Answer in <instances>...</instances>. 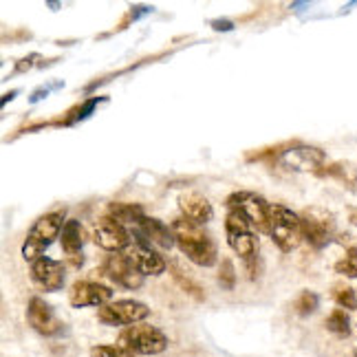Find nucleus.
Masks as SVG:
<instances>
[{
  "instance_id": "14",
  "label": "nucleus",
  "mask_w": 357,
  "mask_h": 357,
  "mask_svg": "<svg viewBox=\"0 0 357 357\" xmlns=\"http://www.w3.org/2000/svg\"><path fill=\"white\" fill-rule=\"evenodd\" d=\"M31 278L38 289L43 291H60L64 287V263L53 258H38L31 263Z\"/></svg>"
},
{
  "instance_id": "18",
  "label": "nucleus",
  "mask_w": 357,
  "mask_h": 357,
  "mask_svg": "<svg viewBox=\"0 0 357 357\" xmlns=\"http://www.w3.org/2000/svg\"><path fill=\"white\" fill-rule=\"evenodd\" d=\"M178 210H181L183 218H188V221H192L195 225H201V227L205 223H210L214 216L210 201L203 195H199V192H192V190L178 195Z\"/></svg>"
},
{
  "instance_id": "29",
  "label": "nucleus",
  "mask_w": 357,
  "mask_h": 357,
  "mask_svg": "<svg viewBox=\"0 0 357 357\" xmlns=\"http://www.w3.org/2000/svg\"><path fill=\"white\" fill-rule=\"evenodd\" d=\"M212 26H214L216 31H231V29H234V22H231V20H221V18H218V20H212Z\"/></svg>"
},
{
  "instance_id": "22",
  "label": "nucleus",
  "mask_w": 357,
  "mask_h": 357,
  "mask_svg": "<svg viewBox=\"0 0 357 357\" xmlns=\"http://www.w3.org/2000/svg\"><path fill=\"white\" fill-rule=\"evenodd\" d=\"M324 326L328 328V333H333L337 337H349L351 335V320H349V313L344 309H335V311L328 313Z\"/></svg>"
},
{
  "instance_id": "28",
  "label": "nucleus",
  "mask_w": 357,
  "mask_h": 357,
  "mask_svg": "<svg viewBox=\"0 0 357 357\" xmlns=\"http://www.w3.org/2000/svg\"><path fill=\"white\" fill-rule=\"evenodd\" d=\"M91 357H137L135 353L121 349L119 344H100L91 349Z\"/></svg>"
},
{
  "instance_id": "8",
  "label": "nucleus",
  "mask_w": 357,
  "mask_h": 357,
  "mask_svg": "<svg viewBox=\"0 0 357 357\" xmlns=\"http://www.w3.org/2000/svg\"><path fill=\"white\" fill-rule=\"evenodd\" d=\"M150 315L148 305L139 300H115V302H108V305L100 307L98 311V320L102 324L108 326H132V324H139L144 322Z\"/></svg>"
},
{
  "instance_id": "4",
  "label": "nucleus",
  "mask_w": 357,
  "mask_h": 357,
  "mask_svg": "<svg viewBox=\"0 0 357 357\" xmlns=\"http://www.w3.org/2000/svg\"><path fill=\"white\" fill-rule=\"evenodd\" d=\"M117 344L135 355H159L168 349V337L161 328L139 322L123 328L117 337Z\"/></svg>"
},
{
  "instance_id": "30",
  "label": "nucleus",
  "mask_w": 357,
  "mask_h": 357,
  "mask_svg": "<svg viewBox=\"0 0 357 357\" xmlns=\"http://www.w3.org/2000/svg\"><path fill=\"white\" fill-rule=\"evenodd\" d=\"M349 221H351V225L357 227V208H351V212H349Z\"/></svg>"
},
{
  "instance_id": "27",
  "label": "nucleus",
  "mask_w": 357,
  "mask_h": 357,
  "mask_svg": "<svg viewBox=\"0 0 357 357\" xmlns=\"http://www.w3.org/2000/svg\"><path fill=\"white\" fill-rule=\"evenodd\" d=\"M218 284L227 291L236 287V269H234V263H231L229 258H223L221 265H218Z\"/></svg>"
},
{
  "instance_id": "6",
  "label": "nucleus",
  "mask_w": 357,
  "mask_h": 357,
  "mask_svg": "<svg viewBox=\"0 0 357 357\" xmlns=\"http://www.w3.org/2000/svg\"><path fill=\"white\" fill-rule=\"evenodd\" d=\"M225 234H227V243L231 247V252L236 256H241L245 263L252 258H258V241H256V229L252 227V223L243 218L236 212H227L225 218Z\"/></svg>"
},
{
  "instance_id": "15",
  "label": "nucleus",
  "mask_w": 357,
  "mask_h": 357,
  "mask_svg": "<svg viewBox=\"0 0 357 357\" xmlns=\"http://www.w3.org/2000/svg\"><path fill=\"white\" fill-rule=\"evenodd\" d=\"M104 271L113 282H117L119 287H123V289H130V291L139 289V287L144 284V278H146L128 263V258L123 254H111V256H108L106 263H104Z\"/></svg>"
},
{
  "instance_id": "9",
  "label": "nucleus",
  "mask_w": 357,
  "mask_h": 357,
  "mask_svg": "<svg viewBox=\"0 0 357 357\" xmlns=\"http://www.w3.org/2000/svg\"><path fill=\"white\" fill-rule=\"evenodd\" d=\"M93 241L98 247H102L104 252L121 254L132 243V236L126 227L113 221L111 216H102L93 227Z\"/></svg>"
},
{
  "instance_id": "11",
  "label": "nucleus",
  "mask_w": 357,
  "mask_h": 357,
  "mask_svg": "<svg viewBox=\"0 0 357 357\" xmlns=\"http://www.w3.org/2000/svg\"><path fill=\"white\" fill-rule=\"evenodd\" d=\"M26 322H29V326L36 333L45 337L60 335L64 331V324L53 313L51 305H47V300H43L40 296H33L29 300V305H26Z\"/></svg>"
},
{
  "instance_id": "10",
  "label": "nucleus",
  "mask_w": 357,
  "mask_h": 357,
  "mask_svg": "<svg viewBox=\"0 0 357 357\" xmlns=\"http://www.w3.org/2000/svg\"><path fill=\"white\" fill-rule=\"evenodd\" d=\"M121 254L128 258V263L139 271L142 276H161V273L168 269L166 258L142 241H132Z\"/></svg>"
},
{
  "instance_id": "7",
  "label": "nucleus",
  "mask_w": 357,
  "mask_h": 357,
  "mask_svg": "<svg viewBox=\"0 0 357 357\" xmlns=\"http://www.w3.org/2000/svg\"><path fill=\"white\" fill-rule=\"evenodd\" d=\"M300 223H302V241H307L313 250H322V247L328 245V241L333 238L335 218L326 210H320V208L302 210Z\"/></svg>"
},
{
  "instance_id": "21",
  "label": "nucleus",
  "mask_w": 357,
  "mask_h": 357,
  "mask_svg": "<svg viewBox=\"0 0 357 357\" xmlns=\"http://www.w3.org/2000/svg\"><path fill=\"white\" fill-rule=\"evenodd\" d=\"M102 100H106V98H91V100H84L82 104L73 106L71 111H66V113L62 115V119L53 121V126H71V123H75V121H84L86 117L93 115V111L100 106Z\"/></svg>"
},
{
  "instance_id": "12",
  "label": "nucleus",
  "mask_w": 357,
  "mask_h": 357,
  "mask_svg": "<svg viewBox=\"0 0 357 357\" xmlns=\"http://www.w3.org/2000/svg\"><path fill=\"white\" fill-rule=\"evenodd\" d=\"M284 168L298 170V172H318L322 166H326V155L322 148L315 146H305V144H296L291 146L287 153L278 159Z\"/></svg>"
},
{
  "instance_id": "23",
  "label": "nucleus",
  "mask_w": 357,
  "mask_h": 357,
  "mask_svg": "<svg viewBox=\"0 0 357 357\" xmlns=\"http://www.w3.org/2000/svg\"><path fill=\"white\" fill-rule=\"evenodd\" d=\"M172 278L174 282L181 287V291H185L188 296L192 298H197V300H205V291H203V287L199 282H195L190 276H185L183 271H178L176 267H172Z\"/></svg>"
},
{
  "instance_id": "31",
  "label": "nucleus",
  "mask_w": 357,
  "mask_h": 357,
  "mask_svg": "<svg viewBox=\"0 0 357 357\" xmlns=\"http://www.w3.org/2000/svg\"><path fill=\"white\" fill-rule=\"evenodd\" d=\"M355 357H357V351H355Z\"/></svg>"
},
{
  "instance_id": "20",
  "label": "nucleus",
  "mask_w": 357,
  "mask_h": 357,
  "mask_svg": "<svg viewBox=\"0 0 357 357\" xmlns=\"http://www.w3.org/2000/svg\"><path fill=\"white\" fill-rule=\"evenodd\" d=\"M106 216H111L113 221H117L123 227H135L144 221V205L139 203H111L106 210Z\"/></svg>"
},
{
  "instance_id": "3",
  "label": "nucleus",
  "mask_w": 357,
  "mask_h": 357,
  "mask_svg": "<svg viewBox=\"0 0 357 357\" xmlns=\"http://www.w3.org/2000/svg\"><path fill=\"white\" fill-rule=\"evenodd\" d=\"M269 236L273 245L278 247L280 252L289 254L302 241V223H300V214L294 210L284 208V205L271 203V212H269Z\"/></svg>"
},
{
  "instance_id": "2",
  "label": "nucleus",
  "mask_w": 357,
  "mask_h": 357,
  "mask_svg": "<svg viewBox=\"0 0 357 357\" xmlns=\"http://www.w3.org/2000/svg\"><path fill=\"white\" fill-rule=\"evenodd\" d=\"M64 223H66L64 210H56V212H49L45 216H40L38 221L31 225L29 234H26V238H24V245H22L24 260L33 263V260L43 258V252L62 234Z\"/></svg>"
},
{
  "instance_id": "24",
  "label": "nucleus",
  "mask_w": 357,
  "mask_h": 357,
  "mask_svg": "<svg viewBox=\"0 0 357 357\" xmlns=\"http://www.w3.org/2000/svg\"><path fill=\"white\" fill-rule=\"evenodd\" d=\"M331 296H333V300L337 302L342 309H347V311L357 309V294L351 289V287H347V284H335Z\"/></svg>"
},
{
  "instance_id": "17",
  "label": "nucleus",
  "mask_w": 357,
  "mask_h": 357,
  "mask_svg": "<svg viewBox=\"0 0 357 357\" xmlns=\"http://www.w3.org/2000/svg\"><path fill=\"white\" fill-rule=\"evenodd\" d=\"M135 241H142L150 247H159V250H170L174 243V234L172 229L161 223L159 218H150V216H144V221L137 225L135 229Z\"/></svg>"
},
{
  "instance_id": "16",
  "label": "nucleus",
  "mask_w": 357,
  "mask_h": 357,
  "mask_svg": "<svg viewBox=\"0 0 357 357\" xmlns=\"http://www.w3.org/2000/svg\"><path fill=\"white\" fill-rule=\"evenodd\" d=\"M84 243H86V231L84 225L75 218L64 223V229L60 234V245H62V252L68 258V265L71 267H79L84 263Z\"/></svg>"
},
{
  "instance_id": "19",
  "label": "nucleus",
  "mask_w": 357,
  "mask_h": 357,
  "mask_svg": "<svg viewBox=\"0 0 357 357\" xmlns=\"http://www.w3.org/2000/svg\"><path fill=\"white\" fill-rule=\"evenodd\" d=\"M315 176H328V178H335L337 183L344 185L349 192H355L357 195V168L353 166L351 161H333V163H326L322 166Z\"/></svg>"
},
{
  "instance_id": "5",
  "label": "nucleus",
  "mask_w": 357,
  "mask_h": 357,
  "mask_svg": "<svg viewBox=\"0 0 357 357\" xmlns=\"http://www.w3.org/2000/svg\"><path fill=\"white\" fill-rule=\"evenodd\" d=\"M225 205H227V212H236L243 218H247L256 231H260V234H269L271 203L265 197H260L250 190H241V192H231Z\"/></svg>"
},
{
  "instance_id": "13",
  "label": "nucleus",
  "mask_w": 357,
  "mask_h": 357,
  "mask_svg": "<svg viewBox=\"0 0 357 357\" xmlns=\"http://www.w3.org/2000/svg\"><path fill=\"white\" fill-rule=\"evenodd\" d=\"M111 298H113L111 287L95 282V280H77L71 284V289H68V302H71V307L75 309H84V307L100 309L108 305Z\"/></svg>"
},
{
  "instance_id": "25",
  "label": "nucleus",
  "mask_w": 357,
  "mask_h": 357,
  "mask_svg": "<svg viewBox=\"0 0 357 357\" xmlns=\"http://www.w3.org/2000/svg\"><path fill=\"white\" fill-rule=\"evenodd\" d=\"M335 271L340 276L347 278H357V247H349L344 258H340L335 263Z\"/></svg>"
},
{
  "instance_id": "1",
  "label": "nucleus",
  "mask_w": 357,
  "mask_h": 357,
  "mask_svg": "<svg viewBox=\"0 0 357 357\" xmlns=\"http://www.w3.org/2000/svg\"><path fill=\"white\" fill-rule=\"evenodd\" d=\"M170 229L174 234V243L178 250L188 256L192 263L199 267H212L218 260V250L212 236L201 225H195L188 218H174L170 223Z\"/></svg>"
},
{
  "instance_id": "26",
  "label": "nucleus",
  "mask_w": 357,
  "mask_h": 357,
  "mask_svg": "<svg viewBox=\"0 0 357 357\" xmlns=\"http://www.w3.org/2000/svg\"><path fill=\"white\" fill-rule=\"evenodd\" d=\"M318 305H320V300H318V296H315L313 291H302L298 298H296V302H294V309H296V313L298 315H311L315 309H318Z\"/></svg>"
}]
</instances>
